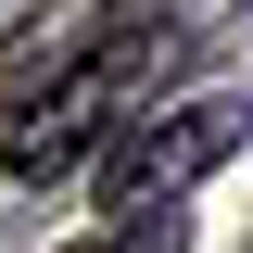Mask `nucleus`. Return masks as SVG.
Wrapping results in <instances>:
<instances>
[{
    "label": "nucleus",
    "instance_id": "nucleus-2",
    "mask_svg": "<svg viewBox=\"0 0 253 253\" xmlns=\"http://www.w3.org/2000/svg\"><path fill=\"white\" fill-rule=\"evenodd\" d=\"M241 139H253V101H241V89H203V101H177V114H126L114 152H101V215H152V203H177V190L215 177Z\"/></svg>",
    "mask_w": 253,
    "mask_h": 253
},
{
    "label": "nucleus",
    "instance_id": "nucleus-3",
    "mask_svg": "<svg viewBox=\"0 0 253 253\" xmlns=\"http://www.w3.org/2000/svg\"><path fill=\"white\" fill-rule=\"evenodd\" d=\"M76 51H89V26H13V38H0V139H13V114H26Z\"/></svg>",
    "mask_w": 253,
    "mask_h": 253
},
{
    "label": "nucleus",
    "instance_id": "nucleus-1",
    "mask_svg": "<svg viewBox=\"0 0 253 253\" xmlns=\"http://www.w3.org/2000/svg\"><path fill=\"white\" fill-rule=\"evenodd\" d=\"M165 63H177V38H165V26H101L89 51L51 76V89L13 114V139H0V152H13V177H26V190L76 177V165H89L101 139L139 114V101H152V76H165Z\"/></svg>",
    "mask_w": 253,
    "mask_h": 253
},
{
    "label": "nucleus",
    "instance_id": "nucleus-4",
    "mask_svg": "<svg viewBox=\"0 0 253 253\" xmlns=\"http://www.w3.org/2000/svg\"><path fill=\"white\" fill-rule=\"evenodd\" d=\"M63 253H190V215L152 203V215H114V228H89V241H63Z\"/></svg>",
    "mask_w": 253,
    "mask_h": 253
}]
</instances>
